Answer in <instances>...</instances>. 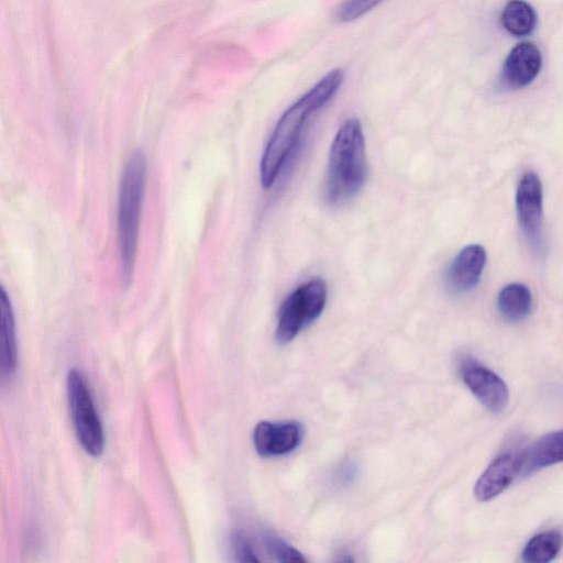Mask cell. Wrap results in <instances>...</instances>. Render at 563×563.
<instances>
[{"mask_svg": "<svg viewBox=\"0 0 563 563\" xmlns=\"http://www.w3.org/2000/svg\"><path fill=\"white\" fill-rule=\"evenodd\" d=\"M343 80L342 69H332L282 114L261 159L260 178L265 189L278 178L303 128L336 95Z\"/></svg>", "mask_w": 563, "mask_h": 563, "instance_id": "1", "label": "cell"}, {"mask_svg": "<svg viewBox=\"0 0 563 563\" xmlns=\"http://www.w3.org/2000/svg\"><path fill=\"white\" fill-rule=\"evenodd\" d=\"M367 175L365 139L361 122L346 119L332 142L324 180L329 203L341 205L362 189Z\"/></svg>", "mask_w": 563, "mask_h": 563, "instance_id": "2", "label": "cell"}, {"mask_svg": "<svg viewBox=\"0 0 563 563\" xmlns=\"http://www.w3.org/2000/svg\"><path fill=\"white\" fill-rule=\"evenodd\" d=\"M145 183L146 158L142 151H135L124 166L118 194V245L125 285L130 284L134 269Z\"/></svg>", "mask_w": 563, "mask_h": 563, "instance_id": "3", "label": "cell"}, {"mask_svg": "<svg viewBox=\"0 0 563 563\" xmlns=\"http://www.w3.org/2000/svg\"><path fill=\"white\" fill-rule=\"evenodd\" d=\"M328 298V286L321 277H313L296 287L283 301L275 331L279 344L291 342L322 313Z\"/></svg>", "mask_w": 563, "mask_h": 563, "instance_id": "4", "label": "cell"}, {"mask_svg": "<svg viewBox=\"0 0 563 563\" xmlns=\"http://www.w3.org/2000/svg\"><path fill=\"white\" fill-rule=\"evenodd\" d=\"M67 395L78 441L90 455H101L104 444L101 421L86 377L77 368H71L68 372Z\"/></svg>", "mask_w": 563, "mask_h": 563, "instance_id": "5", "label": "cell"}, {"mask_svg": "<svg viewBox=\"0 0 563 563\" xmlns=\"http://www.w3.org/2000/svg\"><path fill=\"white\" fill-rule=\"evenodd\" d=\"M516 208L519 225L529 245L537 252L543 246V189L539 176L526 170L518 183Z\"/></svg>", "mask_w": 563, "mask_h": 563, "instance_id": "6", "label": "cell"}, {"mask_svg": "<svg viewBox=\"0 0 563 563\" xmlns=\"http://www.w3.org/2000/svg\"><path fill=\"white\" fill-rule=\"evenodd\" d=\"M464 384L473 395L494 413H500L508 404V389L505 382L493 371L474 358H464L460 365Z\"/></svg>", "mask_w": 563, "mask_h": 563, "instance_id": "7", "label": "cell"}, {"mask_svg": "<svg viewBox=\"0 0 563 563\" xmlns=\"http://www.w3.org/2000/svg\"><path fill=\"white\" fill-rule=\"evenodd\" d=\"M303 437L297 421H261L253 431L256 452L265 457L280 456L296 450Z\"/></svg>", "mask_w": 563, "mask_h": 563, "instance_id": "8", "label": "cell"}, {"mask_svg": "<svg viewBox=\"0 0 563 563\" xmlns=\"http://www.w3.org/2000/svg\"><path fill=\"white\" fill-rule=\"evenodd\" d=\"M525 452H507L496 457L484 471L474 487L481 501H487L501 494L521 472Z\"/></svg>", "mask_w": 563, "mask_h": 563, "instance_id": "9", "label": "cell"}, {"mask_svg": "<svg viewBox=\"0 0 563 563\" xmlns=\"http://www.w3.org/2000/svg\"><path fill=\"white\" fill-rule=\"evenodd\" d=\"M486 258V251L482 245L471 244L462 249L446 271L448 288L456 294L472 290L481 279Z\"/></svg>", "mask_w": 563, "mask_h": 563, "instance_id": "10", "label": "cell"}, {"mask_svg": "<svg viewBox=\"0 0 563 563\" xmlns=\"http://www.w3.org/2000/svg\"><path fill=\"white\" fill-rule=\"evenodd\" d=\"M542 57L539 48L529 42L517 44L507 56L501 81L509 89L528 86L539 74Z\"/></svg>", "mask_w": 563, "mask_h": 563, "instance_id": "11", "label": "cell"}, {"mask_svg": "<svg viewBox=\"0 0 563 563\" xmlns=\"http://www.w3.org/2000/svg\"><path fill=\"white\" fill-rule=\"evenodd\" d=\"M560 462H563V430L544 435L525 452L521 472L528 475Z\"/></svg>", "mask_w": 563, "mask_h": 563, "instance_id": "12", "label": "cell"}, {"mask_svg": "<svg viewBox=\"0 0 563 563\" xmlns=\"http://www.w3.org/2000/svg\"><path fill=\"white\" fill-rule=\"evenodd\" d=\"M497 306L500 314L508 321L516 322L525 319L532 307V296L529 288L519 283L506 285L498 294Z\"/></svg>", "mask_w": 563, "mask_h": 563, "instance_id": "13", "label": "cell"}, {"mask_svg": "<svg viewBox=\"0 0 563 563\" xmlns=\"http://www.w3.org/2000/svg\"><path fill=\"white\" fill-rule=\"evenodd\" d=\"M1 367L3 374L11 375L16 367V341L14 314L10 298L1 290Z\"/></svg>", "mask_w": 563, "mask_h": 563, "instance_id": "14", "label": "cell"}, {"mask_svg": "<svg viewBox=\"0 0 563 563\" xmlns=\"http://www.w3.org/2000/svg\"><path fill=\"white\" fill-rule=\"evenodd\" d=\"M504 27L515 36L530 34L537 23L533 8L523 0H509L501 13Z\"/></svg>", "mask_w": 563, "mask_h": 563, "instance_id": "15", "label": "cell"}, {"mask_svg": "<svg viewBox=\"0 0 563 563\" xmlns=\"http://www.w3.org/2000/svg\"><path fill=\"white\" fill-rule=\"evenodd\" d=\"M563 537L558 531H547L531 538L522 551V560L529 563L551 562L561 551Z\"/></svg>", "mask_w": 563, "mask_h": 563, "instance_id": "16", "label": "cell"}, {"mask_svg": "<svg viewBox=\"0 0 563 563\" xmlns=\"http://www.w3.org/2000/svg\"><path fill=\"white\" fill-rule=\"evenodd\" d=\"M264 544L268 553L275 558V560L284 563H301L306 562L305 556L289 543L283 539L266 534L264 537Z\"/></svg>", "mask_w": 563, "mask_h": 563, "instance_id": "17", "label": "cell"}, {"mask_svg": "<svg viewBox=\"0 0 563 563\" xmlns=\"http://www.w3.org/2000/svg\"><path fill=\"white\" fill-rule=\"evenodd\" d=\"M383 0H344L335 11L340 22L354 21L377 7Z\"/></svg>", "mask_w": 563, "mask_h": 563, "instance_id": "18", "label": "cell"}, {"mask_svg": "<svg viewBox=\"0 0 563 563\" xmlns=\"http://www.w3.org/2000/svg\"><path fill=\"white\" fill-rule=\"evenodd\" d=\"M231 545L235 559L240 562H258L253 544L249 538L240 531H235L231 536Z\"/></svg>", "mask_w": 563, "mask_h": 563, "instance_id": "19", "label": "cell"}]
</instances>
